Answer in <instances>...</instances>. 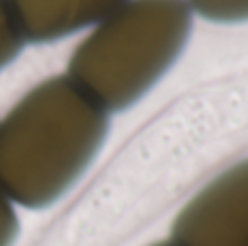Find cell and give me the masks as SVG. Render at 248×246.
I'll list each match as a JSON object with an SVG mask.
<instances>
[{"mask_svg":"<svg viewBox=\"0 0 248 246\" xmlns=\"http://www.w3.org/2000/svg\"><path fill=\"white\" fill-rule=\"evenodd\" d=\"M107 131L109 111L68 74L37 83L0 120V190L26 209L57 203L85 174Z\"/></svg>","mask_w":248,"mask_h":246,"instance_id":"1","label":"cell"},{"mask_svg":"<svg viewBox=\"0 0 248 246\" xmlns=\"http://www.w3.org/2000/svg\"><path fill=\"white\" fill-rule=\"evenodd\" d=\"M189 31L187 0H128L77 46L68 77L105 111H122L168 72Z\"/></svg>","mask_w":248,"mask_h":246,"instance_id":"2","label":"cell"},{"mask_svg":"<svg viewBox=\"0 0 248 246\" xmlns=\"http://www.w3.org/2000/svg\"><path fill=\"white\" fill-rule=\"evenodd\" d=\"M176 246H248V159L202 187L176 216Z\"/></svg>","mask_w":248,"mask_h":246,"instance_id":"3","label":"cell"},{"mask_svg":"<svg viewBox=\"0 0 248 246\" xmlns=\"http://www.w3.org/2000/svg\"><path fill=\"white\" fill-rule=\"evenodd\" d=\"M24 42H57L98 26L128 0H7Z\"/></svg>","mask_w":248,"mask_h":246,"instance_id":"4","label":"cell"},{"mask_svg":"<svg viewBox=\"0 0 248 246\" xmlns=\"http://www.w3.org/2000/svg\"><path fill=\"white\" fill-rule=\"evenodd\" d=\"M189 9L214 22L248 20V0H187Z\"/></svg>","mask_w":248,"mask_h":246,"instance_id":"5","label":"cell"},{"mask_svg":"<svg viewBox=\"0 0 248 246\" xmlns=\"http://www.w3.org/2000/svg\"><path fill=\"white\" fill-rule=\"evenodd\" d=\"M22 46H24V37L17 29L11 7L7 0H0V70L20 55Z\"/></svg>","mask_w":248,"mask_h":246,"instance_id":"6","label":"cell"},{"mask_svg":"<svg viewBox=\"0 0 248 246\" xmlns=\"http://www.w3.org/2000/svg\"><path fill=\"white\" fill-rule=\"evenodd\" d=\"M20 233V220L13 203L0 190V246H13Z\"/></svg>","mask_w":248,"mask_h":246,"instance_id":"7","label":"cell"},{"mask_svg":"<svg viewBox=\"0 0 248 246\" xmlns=\"http://www.w3.org/2000/svg\"><path fill=\"white\" fill-rule=\"evenodd\" d=\"M155 246H176L174 242H161V244H155Z\"/></svg>","mask_w":248,"mask_h":246,"instance_id":"8","label":"cell"}]
</instances>
